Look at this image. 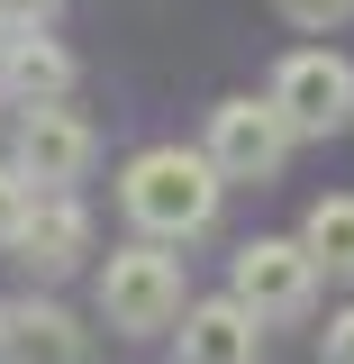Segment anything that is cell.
I'll return each instance as SVG.
<instances>
[{
  "mask_svg": "<svg viewBox=\"0 0 354 364\" xmlns=\"http://www.w3.org/2000/svg\"><path fill=\"white\" fill-rule=\"evenodd\" d=\"M209 155H219L227 182H272L282 164H291V146H300V128L282 119V100H219L209 109V136H200Z\"/></svg>",
  "mask_w": 354,
  "mask_h": 364,
  "instance_id": "3957f363",
  "label": "cell"
},
{
  "mask_svg": "<svg viewBox=\"0 0 354 364\" xmlns=\"http://www.w3.org/2000/svg\"><path fill=\"white\" fill-rule=\"evenodd\" d=\"M64 0H0V28H45Z\"/></svg>",
  "mask_w": 354,
  "mask_h": 364,
  "instance_id": "9a60e30c",
  "label": "cell"
},
{
  "mask_svg": "<svg viewBox=\"0 0 354 364\" xmlns=\"http://www.w3.org/2000/svg\"><path fill=\"white\" fill-rule=\"evenodd\" d=\"M219 155L209 146H145L128 155V173H118V210H128L136 237H164V246H191L200 228L219 219Z\"/></svg>",
  "mask_w": 354,
  "mask_h": 364,
  "instance_id": "6da1fadb",
  "label": "cell"
},
{
  "mask_svg": "<svg viewBox=\"0 0 354 364\" xmlns=\"http://www.w3.org/2000/svg\"><path fill=\"white\" fill-rule=\"evenodd\" d=\"M300 237H309V255H318L327 273H345V282H354V191H327Z\"/></svg>",
  "mask_w": 354,
  "mask_h": 364,
  "instance_id": "8fae6325",
  "label": "cell"
},
{
  "mask_svg": "<svg viewBox=\"0 0 354 364\" xmlns=\"http://www.w3.org/2000/svg\"><path fill=\"white\" fill-rule=\"evenodd\" d=\"M0 91H9L18 109L73 100V55L45 37V28H9V37H0Z\"/></svg>",
  "mask_w": 354,
  "mask_h": 364,
  "instance_id": "30bf717a",
  "label": "cell"
},
{
  "mask_svg": "<svg viewBox=\"0 0 354 364\" xmlns=\"http://www.w3.org/2000/svg\"><path fill=\"white\" fill-rule=\"evenodd\" d=\"M173 337H182V364H255L264 355V318L245 310L236 291L227 301H191Z\"/></svg>",
  "mask_w": 354,
  "mask_h": 364,
  "instance_id": "9c48e42d",
  "label": "cell"
},
{
  "mask_svg": "<svg viewBox=\"0 0 354 364\" xmlns=\"http://www.w3.org/2000/svg\"><path fill=\"white\" fill-rule=\"evenodd\" d=\"M91 155H100V136H91L82 109H64V100H45L18 119V173L37 182V191H73L91 173Z\"/></svg>",
  "mask_w": 354,
  "mask_h": 364,
  "instance_id": "8992f818",
  "label": "cell"
},
{
  "mask_svg": "<svg viewBox=\"0 0 354 364\" xmlns=\"http://www.w3.org/2000/svg\"><path fill=\"white\" fill-rule=\"evenodd\" d=\"M318 364H354V310L327 318V337H318Z\"/></svg>",
  "mask_w": 354,
  "mask_h": 364,
  "instance_id": "5bb4252c",
  "label": "cell"
},
{
  "mask_svg": "<svg viewBox=\"0 0 354 364\" xmlns=\"http://www.w3.org/2000/svg\"><path fill=\"white\" fill-rule=\"evenodd\" d=\"M91 255V210L73 191H37V219L18 228V246H9V264L37 273V282H64V273Z\"/></svg>",
  "mask_w": 354,
  "mask_h": 364,
  "instance_id": "52a82bcc",
  "label": "cell"
},
{
  "mask_svg": "<svg viewBox=\"0 0 354 364\" xmlns=\"http://www.w3.org/2000/svg\"><path fill=\"white\" fill-rule=\"evenodd\" d=\"M182 310L191 301H182V264L164 237H136L100 264V318L118 337H164V328H182Z\"/></svg>",
  "mask_w": 354,
  "mask_h": 364,
  "instance_id": "7a4b0ae2",
  "label": "cell"
},
{
  "mask_svg": "<svg viewBox=\"0 0 354 364\" xmlns=\"http://www.w3.org/2000/svg\"><path fill=\"white\" fill-rule=\"evenodd\" d=\"M0 364H91V337L64 301H9L0 310Z\"/></svg>",
  "mask_w": 354,
  "mask_h": 364,
  "instance_id": "ba28073f",
  "label": "cell"
},
{
  "mask_svg": "<svg viewBox=\"0 0 354 364\" xmlns=\"http://www.w3.org/2000/svg\"><path fill=\"white\" fill-rule=\"evenodd\" d=\"M318 255H309V237H255L245 255H236V301L264 318V328H282V318H309L318 301Z\"/></svg>",
  "mask_w": 354,
  "mask_h": 364,
  "instance_id": "277c9868",
  "label": "cell"
},
{
  "mask_svg": "<svg viewBox=\"0 0 354 364\" xmlns=\"http://www.w3.org/2000/svg\"><path fill=\"white\" fill-rule=\"evenodd\" d=\"M272 100H282V119H291L300 136H336L354 119V64L336 55V46H300V55H282Z\"/></svg>",
  "mask_w": 354,
  "mask_h": 364,
  "instance_id": "5b68a950",
  "label": "cell"
},
{
  "mask_svg": "<svg viewBox=\"0 0 354 364\" xmlns=\"http://www.w3.org/2000/svg\"><path fill=\"white\" fill-rule=\"evenodd\" d=\"M37 219V182L18 173V164H0V255L18 246V228Z\"/></svg>",
  "mask_w": 354,
  "mask_h": 364,
  "instance_id": "7c38bea8",
  "label": "cell"
},
{
  "mask_svg": "<svg viewBox=\"0 0 354 364\" xmlns=\"http://www.w3.org/2000/svg\"><path fill=\"white\" fill-rule=\"evenodd\" d=\"M282 18L309 28V37H327V28H345V18H354V0H282Z\"/></svg>",
  "mask_w": 354,
  "mask_h": 364,
  "instance_id": "4fadbf2b",
  "label": "cell"
}]
</instances>
